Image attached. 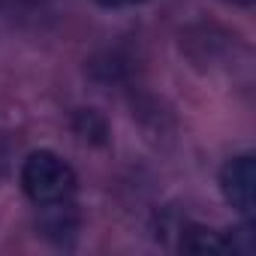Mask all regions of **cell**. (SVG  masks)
<instances>
[{"instance_id": "obj_1", "label": "cell", "mask_w": 256, "mask_h": 256, "mask_svg": "<svg viewBox=\"0 0 256 256\" xmlns=\"http://www.w3.org/2000/svg\"><path fill=\"white\" fill-rule=\"evenodd\" d=\"M22 187L34 205L58 208V205H66L72 199L76 172L54 151H34L22 166Z\"/></svg>"}, {"instance_id": "obj_2", "label": "cell", "mask_w": 256, "mask_h": 256, "mask_svg": "<svg viewBox=\"0 0 256 256\" xmlns=\"http://www.w3.org/2000/svg\"><path fill=\"white\" fill-rule=\"evenodd\" d=\"M220 190H223L226 202L241 217H247V220L253 217V211H256V163L250 154H241L223 166Z\"/></svg>"}, {"instance_id": "obj_3", "label": "cell", "mask_w": 256, "mask_h": 256, "mask_svg": "<svg viewBox=\"0 0 256 256\" xmlns=\"http://www.w3.org/2000/svg\"><path fill=\"white\" fill-rule=\"evenodd\" d=\"M229 241H223L217 232H211V229H193L190 232V238L184 241V250H190V253H229Z\"/></svg>"}, {"instance_id": "obj_4", "label": "cell", "mask_w": 256, "mask_h": 256, "mask_svg": "<svg viewBox=\"0 0 256 256\" xmlns=\"http://www.w3.org/2000/svg\"><path fill=\"white\" fill-rule=\"evenodd\" d=\"M100 6L106 10H120V6H136V4H145V0H96Z\"/></svg>"}, {"instance_id": "obj_5", "label": "cell", "mask_w": 256, "mask_h": 256, "mask_svg": "<svg viewBox=\"0 0 256 256\" xmlns=\"http://www.w3.org/2000/svg\"><path fill=\"white\" fill-rule=\"evenodd\" d=\"M4 172H6V145L0 142V178H4Z\"/></svg>"}, {"instance_id": "obj_6", "label": "cell", "mask_w": 256, "mask_h": 256, "mask_svg": "<svg viewBox=\"0 0 256 256\" xmlns=\"http://www.w3.org/2000/svg\"><path fill=\"white\" fill-rule=\"evenodd\" d=\"M229 4H241V6H250L253 0H229Z\"/></svg>"}]
</instances>
